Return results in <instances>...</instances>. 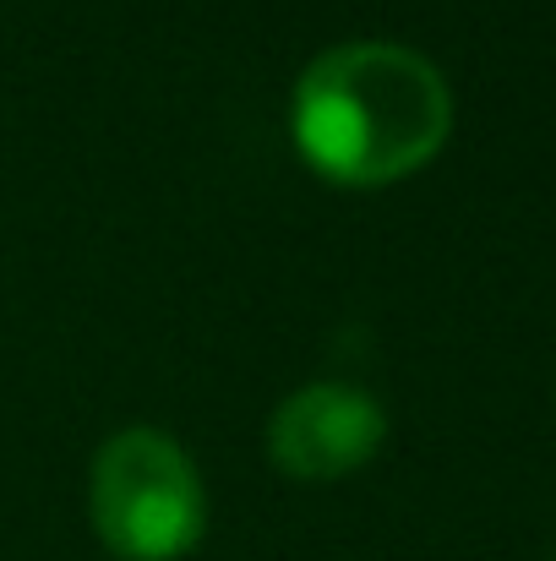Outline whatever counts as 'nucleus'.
<instances>
[{
    "mask_svg": "<svg viewBox=\"0 0 556 561\" xmlns=\"http://www.w3.org/2000/svg\"><path fill=\"white\" fill-rule=\"evenodd\" d=\"M453 131V88L431 55L393 38H350L295 77V153L333 186H393L425 170Z\"/></svg>",
    "mask_w": 556,
    "mask_h": 561,
    "instance_id": "nucleus-1",
    "label": "nucleus"
},
{
    "mask_svg": "<svg viewBox=\"0 0 556 561\" xmlns=\"http://www.w3.org/2000/svg\"><path fill=\"white\" fill-rule=\"evenodd\" d=\"M88 518L121 561H181L207 535V485L170 431L126 425L93 453Z\"/></svg>",
    "mask_w": 556,
    "mask_h": 561,
    "instance_id": "nucleus-2",
    "label": "nucleus"
},
{
    "mask_svg": "<svg viewBox=\"0 0 556 561\" xmlns=\"http://www.w3.org/2000/svg\"><path fill=\"white\" fill-rule=\"evenodd\" d=\"M387 442V409L361 381H306L268 420V453L290 480H344Z\"/></svg>",
    "mask_w": 556,
    "mask_h": 561,
    "instance_id": "nucleus-3",
    "label": "nucleus"
},
{
    "mask_svg": "<svg viewBox=\"0 0 556 561\" xmlns=\"http://www.w3.org/2000/svg\"><path fill=\"white\" fill-rule=\"evenodd\" d=\"M552 561H556V557H552Z\"/></svg>",
    "mask_w": 556,
    "mask_h": 561,
    "instance_id": "nucleus-4",
    "label": "nucleus"
}]
</instances>
